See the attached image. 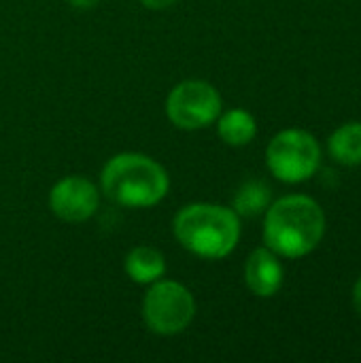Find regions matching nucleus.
I'll return each mask as SVG.
<instances>
[{"label":"nucleus","instance_id":"obj_1","mask_svg":"<svg viewBox=\"0 0 361 363\" xmlns=\"http://www.w3.org/2000/svg\"><path fill=\"white\" fill-rule=\"evenodd\" d=\"M264 215V245L279 257H306L326 236V213L311 196H283L274 200Z\"/></svg>","mask_w":361,"mask_h":363},{"label":"nucleus","instance_id":"obj_2","mask_svg":"<svg viewBox=\"0 0 361 363\" xmlns=\"http://www.w3.org/2000/svg\"><path fill=\"white\" fill-rule=\"evenodd\" d=\"M170 189L166 168L145 153H117L100 172V194L126 208H151Z\"/></svg>","mask_w":361,"mask_h":363},{"label":"nucleus","instance_id":"obj_3","mask_svg":"<svg viewBox=\"0 0 361 363\" xmlns=\"http://www.w3.org/2000/svg\"><path fill=\"white\" fill-rule=\"evenodd\" d=\"M172 232L179 245L202 259H223L234 253L240 242V217L234 208L194 202L177 211Z\"/></svg>","mask_w":361,"mask_h":363},{"label":"nucleus","instance_id":"obj_4","mask_svg":"<svg viewBox=\"0 0 361 363\" xmlns=\"http://www.w3.org/2000/svg\"><path fill=\"white\" fill-rule=\"evenodd\" d=\"M266 166L274 179L287 185L304 183L315 177L321 166V147L306 130H281L266 147Z\"/></svg>","mask_w":361,"mask_h":363},{"label":"nucleus","instance_id":"obj_5","mask_svg":"<svg viewBox=\"0 0 361 363\" xmlns=\"http://www.w3.org/2000/svg\"><path fill=\"white\" fill-rule=\"evenodd\" d=\"M194 317L196 300L183 283L160 279L149 285L143 300V319L149 332L157 336H177L191 325Z\"/></svg>","mask_w":361,"mask_h":363},{"label":"nucleus","instance_id":"obj_6","mask_svg":"<svg viewBox=\"0 0 361 363\" xmlns=\"http://www.w3.org/2000/svg\"><path fill=\"white\" fill-rule=\"evenodd\" d=\"M164 108L174 128L196 132L217 121L223 111V100L215 85L200 79H189L170 89Z\"/></svg>","mask_w":361,"mask_h":363},{"label":"nucleus","instance_id":"obj_7","mask_svg":"<svg viewBox=\"0 0 361 363\" xmlns=\"http://www.w3.org/2000/svg\"><path fill=\"white\" fill-rule=\"evenodd\" d=\"M100 208V189L85 177L72 174L49 191V211L66 223H83Z\"/></svg>","mask_w":361,"mask_h":363},{"label":"nucleus","instance_id":"obj_8","mask_svg":"<svg viewBox=\"0 0 361 363\" xmlns=\"http://www.w3.org/2000/svg\"><path fill=\"white\" fill-rule=\"evenodd\" d=\"M285 281V270L281 257L266 245L251 251L245 262V283L249 291L257 298H272L279 294Z\"/></svg>","mask_w":361,"mask_h":363},{"label":"nucleus","instance_id":"obj_9","mask_svg":"<svg viewBox=\"0 0 361 363\" xmlns=\"http://www.w3.org/2000/svg\"><path fill=\"white\" fill-rule=\"evenodd\" d=\"M123 268H126V274L130 277L132 283L149 287L151 283L164 279V274H166V257L155 247L138 245L126 255Z\"/></svg>","mask_w":361,"mask_h":363},{"label":"nucleus","instance_id":"obj_10","mask_svg":"<svg viewBox=\"0 0 361 363\" xmlns=\"http://www.w3.org/2000/svg\"><path fill=\"white\" fill-rule=\"evenodd\" d=\"M217 136L228 147H247L257 136V121L245 108H230L221 111L217 117Z\"/></svg>","mask_w":361,"mask_h":363},{"label":"nucleus","instance_id":"obj_11","mask_svg":"<svg viewBox=\"0 0 361 363\" xmlns=\"http://www.w3.org/2000/svg\"><path fill=\"white\" fill-rule=\"evenodd\" d=\"M328 153L340 166H361V121L338 125L328 138Z\"/></svg>","mask_w":361,"mask_h":363},{"label":"nucleus","instance_id":"obj_12","mask_svg":"<svg viewBox=\"0 0 361 363\" xmlns=\"http://www.w3.org/2000/svg\"><path fill=\"white\" fill-rule=\"evenodd\" d=\"M272 204V191L262 181H247L238 187L232 200V208L238 217H260Z\"/></svg>","mask_w":361,"mask_h":363},{"label":"nucleus","instance_id":"obj_13","mask_svg":"<svg viewBox=\"0 0 361 363\" xmlns=\"http://www.w3.org/2000/svg\"><path fill=\"white\" fill-rule=\"evenodd\" d=\"M177 0H140V4L149 11H164L170 9Z\"/></svg>","mask_w":361,"mask_h":363},{"label":"nucleus","instance_id":"obj_14","mask_svg":"<svg viewBox=\"0 0 361 363\" xmlns=\"http://www.w3.org/2000/svg\"><path fill=\"white\" fill-rule=\"evenodd\" d=\"M70 6H74V9H79V11H89V9H94V6H98L100 4V0H66Z\"/></svg>","mask_w":361,"mask_h":363},{"label":"nucleus","instance_id":"obj_15","mask_svg":"<svg viewBox=\"0 0 361 363\" xmlns=\"http://www.w3.org/2000/svg\"><path fill=\"white\" fill-rule=\"evenodd\" d=\"M353 308L361 319V277L355 281V287H353Z\"/></svg>","mask_w":361,"mask_h":363}]
</instances>
